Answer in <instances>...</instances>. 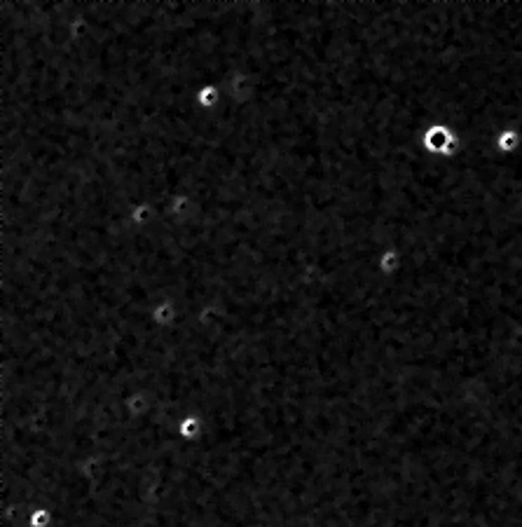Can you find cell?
Segmentation results:
<instances>
[{"mask_svg": "<svg viewBox=\"0 0 522 527\" xmlns=\"http://www.w3.org/2000/svg\"><path fill=\"white\" fill-rule=\"evenodd\" d=\"M522 148V129L520 127H504L494 134V150L501 157H511Z\"/></svg>", "mask_w": 522, "mask_h": 527, "instance_id": "2", "label": "cell"}, {"mask_svg": "<svg viewBox=\"0 0 522 527\" xmlns=\"http://www.w3.org/2000/svg\"><path fill=\"white\" fill-rule=\"evenodd\" d=\"M378 265L382 267V272H387V274L396 272V270H398V265H401V251L394 249V246H387V249L380 254Z\"/></svg>", "mask_w": 522, "mask_h": 527, "instance_id": "3", "label": "cell"}, {"mask_svg": "<svg viewBox=\"0 0 522 527\" xmlns=\"http://www.w3.org/2000/svg\"><path fill=\"white\" fill-rule=\"evenodd\" d=\"M216 101V91H213L211 87L202 91V103H213Z\"/></svg>", "mask_w": 522, "mask_h": 527, "instance_id": "4", "label": "cell"}, {"mask_svg": "<svg viewBox=\"0 0 522 527\" xmlns=\"http://www.w3.org/2000/svg\"><path fill=\"white\" fill-rule=\"evenodd\" d=\"M419 148L431 157L452 159L462 150V136L448 122H431L419 134Z\"/></svg>", "mask_w": 522, "mask_h": 527, "instance_id": "1", "label": "cell"}]
</instances>
